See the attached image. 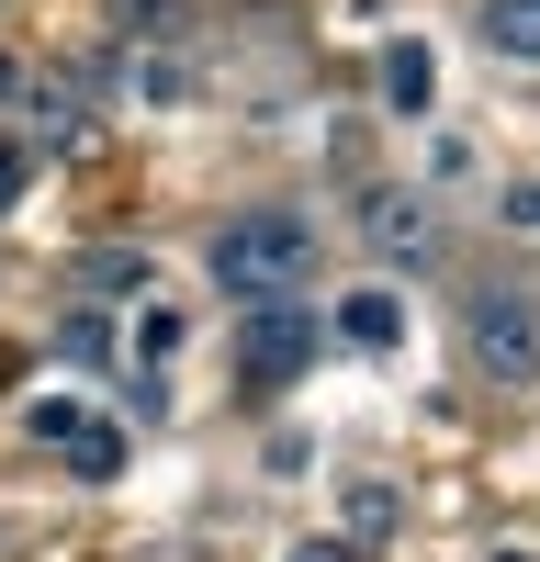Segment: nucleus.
Here are the masks:
<instances>
[{
  "label": "nucleus",
  "mask_w": 540,
  "mask_h": 562,
  "mask_svg": "<svg viewBox=\"0 0 540 562\" xmlns=\"http://www.w3.org/2000/svg\"><path fill=\"white\" fill-rule=\"evenodd\" d=\"M315 259H327L315 214H282V203H259V214H237V225H214V248H203L214 293H237V304H293L304 281H315Z\"/></svg>",
  "instance_id": "obj_1"
},
{
  "label": "nucleus",
  "mask_w": 540,
  "mask_h": 562,
  "mask_svg": "<svg viewBox=\"0 0 540 562\" xmlns=\"http://www.w3.org/2000/svg\"><path fill=\"white\" fill-rule=\"evenodd\" d=\"M462 349H473V371L484 383H540V304L529 293H507V281H495V293H473L462 304Z\"/></svg>",
  "instance_id": "obj_2"
},
{
  "label": "nucleus",
  "mask_w": 540,
  "mask_h": 562,
  "mask_svg": "<svg viewBox=\"0 0 540 562\" xmlns=\"http://www.w3.org/2000/svg\"><path fill=\"white\" fill-rule=\"evenodd\" d=\"M315 304H248V326H237V360H248V383H293V371L315 360Z\"/></svg>",
  "instance_id": "obj_3"
},
{
  "label": "nucleus",
  "mask_w": 540,
  "mask_h": 562,
  "mask_svg": "<svg viewBox=\"0 0 540 562\" xmlns=\"http://www.w3.org/2000/svg\"><path fill=\"white\" fill-rule=\"evenodd\" d=\"M338 338H349V349H394V338H405V304L383 293V281H360V293L338 304Z\"/></svg>",
  "instance_id": "obj_4"
},
{
  "label": "nucleus",
  "mask_w": 540,
  "mask_h": 562,
  "mask_svg": "<svg viewBox=\"0 0 540 562\" xmlns=\"http://www.w3.org/2000/svg\"><path fill=\"white\" fill-rule=\"evenodd\" d=\"M428 90H439V57H428V45H417V34L383 45V102H394V113H428Z\"/></svg>",
  "instance_id": "obj_5"
},
{
  "label": "nucleus",
  "mask_w": 540,
  "mask_h": 562,
  "mask_svg": "<svg viewBox=\"0 0 540 562\" xmlns=\"http://www.w3.org/2000/svg\"><path fill=\"white\" fill-rule=\"evenodd\" d=\"M484 45L518 57V68H540V0H484Z\"/></svg>",
  "instance_id": "obj_6"
},
{
  "label": "nucleus",
  "mask_w": 540,
  "mask_h": 562,
  "mask_svg": "<svg viewBox=\"0 0 540 562\" xmlns=\"http://www.w3.org/2000/svg\"><path fill=\"white\" fill-rule=\"evenodd\" d=\"M372 248H383V259H428V203L383 192V203H372Z\"/></svg>",
  "instance_id": "obj_7"
},
{
  "label": "nucleus",
  "mask_w": 540,
  "mask_h": 562,
  "mask_svg": "<svg viewBox=\"0 0 540 562\" xmlns=\"http://www.w3.org/2000/svg\"><path fill=\"white\" fill-rule=\"evenodd\" d=\"M113 34H135V45H180V34H192V0H113Z\"/></svg>",
  "instance_id": "obj_8"
},
{
  "label": "nucleus",
  "mask_w": 540,
  "mask_h": 562,
  "mask_svg": "<svg viewBox=\"0 0 540 562\" xmlns=\"http://www.w3.org/2000/svg\"><path fill=\"white\" fill-rule=\"evenodd\" d=\"M57 450H68V473H79V484H113V473H124V439H113V428H90V416H79Z\"/></svg>",
  "instance_id": "obj_9"
},
{
  "label": "nucleus",
  "mask_w": 540,
  "mask_h": 562,
  "mask_svg": "<svg viewBox=\"0 0 540 562\" xmlns=\"http://www.w3.org/2000/svg\"><path fill=\"white\" fill-rule=\"evenodd\" d=\"M79 281H90V293H124V281H147V259H135V248H90Z\"/></svg>",
  "instance_id": "obj_10"
},
{
  "label": "nucleus",
  "mask_w": 540,
  "mask_h": 562,
  "mask_svg": "<svg viewBox=\"0 0 540 562\" xmlns=\"http://www.w3.org/2000/svg\"><path fill=\"white\" fill-rule=\"evenodd\" d=\"M169 349H180V315H169V304L135 315V360H169Z\"/></svg>",
  "instance_id": "obj_11"
},
{
  "label": "nucleus",
  "mask_w": 540,
  "mask_h": 562,
  "mask_svg": "<svg viewBox=\"0 0 540 562\" xmlns=\"http://www.w3.org/2000/svg\"><path fill=\"white\" fill-rule=\"evenodd\" d=\"M349 529H394V495L383 484H349Z\"/></svg>",
  "instance_id": "obj_12"
},
{
  "label": "nucleus",
  "mask_w": 540,
  "mask_h": 562,
  "mask_svg": "<svg viewBox=\"0 0 540 562\" xmlns=\"http://www.w3.org/2000/svg\"><path fill=\"white\" fill-rule=\"evenodd\" d=\"M507 225H518V237H540V180H507Z\"/></svg>",
  "instance_id": "obj_13"
},
{
  "label": "nucleus",
  "mask_w": 540,
  "mask_h": 562,
  "mask_svg": "<svg viewBox=\"0 0 540 562\" xmlns=\"http://www.w3.org/2000/svg\"><path fill=\"white\" fill-rule=\"evenodd\" d=\"M12 192H23V147L0 135V214H12Z\"/></svg>",
  "instance_id": "obj_14"
},
{
  "label": "nucleus",
  "mask_w": 540,
  "mask_h": 562,
  "mask_svg": "<svg viewBox=\"0 0 540 562\" xmlns=\"http://www.w3.org/2000/svg\"><path fill=\"white\" fill-rule=\"evenodd\" d=\"M293 562H360V551H338V540H304V551H293Z\"/></svg>",
  "instance_id": "obj_15"
},
{
  "label": "nucleus",
  "mask_w": 540,
  "mask_h": 562,
  "mask_svg": "<svg viewBox=\"0 0 540 562\" xmlns=\"http://www.w3.org/2000/svg\"><path fill=\"white\" fill-rule=\"evenodd\" d=\"M0 90H12V57H0Z\"/></svg>",
  "instance_id": "obj_16"
},
{
  "label": "nucleus",
  "mask_w": 540,
  "mask_h": 562,
  "mask_svg": "<svg viewBox=\"0 0 540 562\" xmlns=\"http://www.w3.org/2000/svg\"><path fill=\"white\" fill-rule=\"evenodd\" d=\"M495 562H529V551H495Z\"/></svg>",
  "instance_id": "obj_17"
}]
</instances>
